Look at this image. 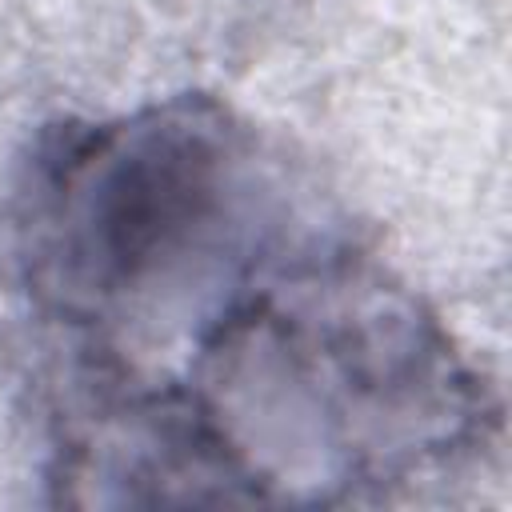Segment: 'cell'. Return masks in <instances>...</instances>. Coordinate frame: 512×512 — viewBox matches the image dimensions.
Listing matches in <instances>:
<instances>
[{
    "instance_id": "cell-1",
    "label": "cell",
    "mask_w": 512,
    "mask_h": 512,
    "mask_svg": "<svg viewBox=\"0 0 512 512\" xmlns=\"http://www.w3.org/2000/svg\"><path fill=\"white\" fill-rule=\"evenodd\" d=\"M52 352L64 504H376L500 432L440 316L300 176Z\"/></svg>"
}]
</instances>
